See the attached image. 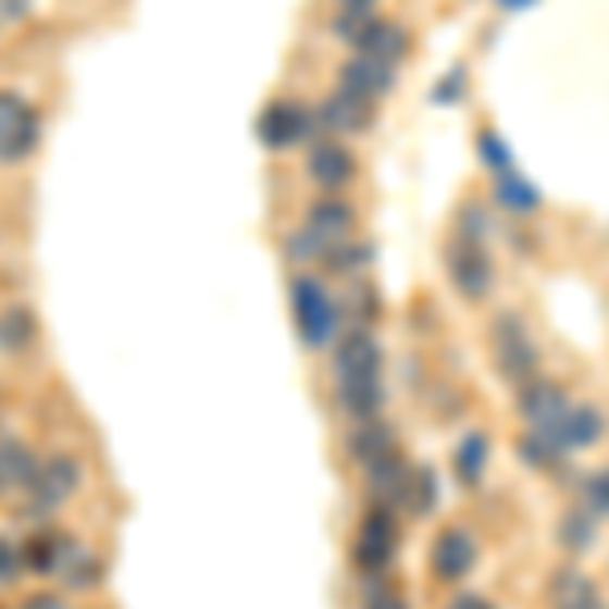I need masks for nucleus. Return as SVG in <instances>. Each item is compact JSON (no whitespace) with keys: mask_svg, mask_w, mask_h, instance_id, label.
Listing matches in <instances>:
<instances>
[{"mask_svg":"<svg viewBox=\"0 0 609 609\" xmlns=\"http://www.w3.org/2000/svg\"><path fill=\"white\" fill-rule=\"evenodd\" d=\"M41 142V119L37 110L13 90H0V163L29 159Z\"/></svg>","mask_w":609,"mask_h":609,"instance_id":"obj_1","label":"nucleus"},{"mask_svg":"<svg viewBox=\"0 0 609 609\" xmlns=\"http://www.w3.org/2000/svg\"><path fill=\"white\" fill-rule=\"evenodd\" d=\"M293 313H297L304 346L330 341V334H334V304H330L325 289H321L313 276H301V281L293 285Z\"/></svg>","mask_w":609,"mask_h":609,"instance_id":"obj_2","label":"nucleus"},{"mask_svg":"<svg viewBox=\"0 0 609 609\" xmlns=\"http://www.w3.org/2000/svg\"><path fill=\"white\" fill-rule=\"evenodd\" d=\"M77 480H82V472H77L74 459H49L46 468L37 472V480L29 484V512L33 517H41V512H53L58 504H65L70 496H74Z\"/></svg>","mask_w":609,"mask_h":609,"instance_id":"obj_3","label":"nucleus"},{"mask_svg":"<svg viewBox=\"0 0 609 609\" xmlns=\"http://www.w3.org/2000/svg\"><path fill=\"white\" fill-rule=\"evenodd\" d=\"M257 130H260V142H264L269 151H281V147H293V142L309 138V130H313V119H309L301 107L273 102V107L260 114Z\"/></svg>","mask_w":609,"mask_h":609,"instance_id":"obj_4","label":"nucleus"},{"mask_svg":"<svg viewBox=\"0 0 609 609\" xmlns=\"http://www.w3.org/2000/svg\"><path fill=\"white\" fill-rule=\"evenodd\" d=\"M447 260H451V281L459 285V293H468V297L487 293V285H492V269H487L484 252H480L472 240L451 244V257Z\"/></svg>","mask_w":609,"mask_h":609,"instance_id":"obj_5","label":"nucleus"},{"mask_svg":"<svg viewBox=\"0 0 609 609\" xmlns=\"http://www.w3.org/2000/svg\"><path fill=\"white\" fill-rule=\"evenodd\" d=\"M337 370H341V386L378 382V346L365 334H350V341L337 353Z\"/></svg>","mask_w":609,"mask_h":609,"instance_id":"obj_6","label":"nucleus"},{"mask_svg":"<svg viewBox=\"0 0 609 609\" xmlns=\"http://www.w3.org/2000/svg\"><path fill=\"white\" fill-rule=\"evenodd\" d=\"M77 548L65 540V536L58 533H37L33 540H25V548H21V561L29 564L33 573H61L65 569V561L74 557Z\"/></svg>","mask_w":609,"mask_h":609,"instance_id":"obj_7","label":"nucleus"},{"mask_svg":"<svg viewBox=\"0 0 609 609\" xmlns=\"http://www.w3.org/2000/svg\"><path fill=\"white\" fill-rule=\"evenodd\" d=\"M390 552H395V524H390L386 512H374V517L365 520L362 540H358V561L365 569H382V564L390 561Z\"/></svg>","mask_w":609,"mask_h":609,"instance_id":"obj_8","label":"nucleus"},{"mask_svg":"<svg viewBox=\"0 0 609 609\" xmlns=\"http://www.w3.org/2000/svg\"><path fill=\"white\" fill-rule=\"evenodd\" d=\"M309 175L321 183V187H341V183H350L353 175V159L337 142H321V147H313V154H309Z\"/></svg>","mask_w":609,"mask_h":609,"instance_id":"obj_9","label":"nucleus"},{"mask_svg":"<svg viewBox=\"0 0 609 609\" xmlns=\"http://www.w3.org/2000/svg\"><path fill=\"white\" fill-rule=\"evenodd\" d=\"M472 564H475V545L463 529L447 533L439 545H435V569H439V577H463Z\"/></svg>","mask_w":609,"mask_h":609,"instance_id":"obj_10","label":"nucleus"},{"mask_svg":"<svg viewBox=\"0 0 609 609\" xmlns=\"http://www.w3.org/2000/svg\"><path fill=\"white\" fill-rule=\"evenodd\" d=\"M500 365L508 378H524L536 370V350L529 346V337L520 334L517 325L508 330V321L500 325Z\"/></svg>","mask_w":609,"mask_h":609,"instance_id":"obj_11","label":"nucleus"},{"mask_svg":"<svg viewBox=\"0 0 609 609\" xmlns=\"http://www.w3.org/2000/svg\"><path fill=\"white\" fill-rule=\"evenodd\" d=\"M33 337H37V321L25 304H9L4 313H0V350L4 353H21L33 346Z\"/></svg>","mask_w":609,"mask_h":609,"instance_id":"obj_12","label":"nucleus"},{"mask_svg":"<svg viewBox=\"0 0 609 609\" xmlns=\"http://www.w3.org/2000/svg\"><path fill=\"white\" fill-rule=\"evenodd\" d=\"M341 77H346V90L365 98V102L390 86V70H386V61H378V58H358L353 65H346Z\"/></svg>","mask_w":609,"mask_h":609,"instance_id":"obj_13","label":"nucleus"},{"mask_svg":"<svg viewBox=\"0 0 609 609\" xmlns=\"http://www.w3.org/2000/svg\"><path fill=\"white\" fill-rule=\"evenodd\" d=\"M37 472L41 468H37V459H33V451L25 443H13V439L0 443V480H9V484H33Z\"/></svg>","mask_w":609,"mask_h":609,"instance_id":"obj_14","label":"nucleus"},{"mask_svg":"<svg viewBox=\"0 0 609 609\" xmlns=\"http://www.w3.org/2000/svg\"><path fill=\"white\" fill-rule=\"evenodd\" d=\"M358 46L365 49V58H398L402 49H407V37H402V29H395V25H378V21H370L362 29V37H358Z\"/></svg>","mask_w":609,"mask_h":609,"instance_id":"obj_15","label":"nucleus"},{"mask_svg":"<svg viewBox=\"0 0 609 609\" xmlns=\"http://www.w3.org/2000/svg\"><path fill=\"white\" fill-rule=\"evenodd\" d=\"M309 228L318 232L325 244H341L337 236L350 232V208L346 203H318L313 215H309Z\"/></svg>","mask_w":609,"mask_h":609,"instance_id":"obj_16","label":"nucleus"},{"mask_svg":"<svg viewBox=\"0 0 609 609\" xmlns=\"http://www.w3.org/2000/svg\"><path fill=\"white\" fill-rule=\"evenodd\" d=\"M597 435H601V419H597L589 407H577L561 426V443H581V447H585V443H594Z\"/></svg>","mask_w":609,"mask_h":609,"instance_id":"obj_17","label":"nucleus"},{"mask_svg":"<svg viewBox=\"0 0 609 609\" xmlns=\"http://www.w3.org/2000/svg\"><path fill=\"white\" fill-rule=\"evenodd\" d=\"M98 577H102V564L94 561V557H86V552H74V557L65 561V569H61V581H65L70 589H90Z\"/></svg>","mask_w":609,"mask_h":609,"instance_id":"obj_18","label":"nucleus"},{"mask_svg":"<svg viewBox=\"0 0 609 609\" xmlns=\"http://www.w3.org/2000/svg\"><path fill=\"white\" fill-rule=\"evenodd\" d=\"M500 199L508 203V212H533L536 208V196L517 175H500Z\"/></svg>","mask_w":609,"mask_h":609,"instance_id":"obj_19","label":"nucleus"},{"mask_svg":"<svg viewBox=\"0 0 609 609\" xmlns=\"http://www.w3.org/2000/svg\"><path fill=\"white\" fill-rule=\"evenodd\" d=\"M390 447V439H386V431H362L358 439H353V456L365 459V463H374V459H382V451Z\"/></svg>","mask_w":609,"mask_h":609,"instance_id":"obj_20","label":"nucleus"},{"mask_svg":"<svg viewBox=\"0 0 609 609\" xmlns=\"http://www.w3.org/2000/svg\"><path fill=\"white\" fill-rule=\"evenodd\" d=\"M480 463H484V439L472 435V439L463 443V451H459V475L472 484L475 475H480Z\"/></svg>","mask_w":609,"mask_h":609,"instance_id":"obj_21","label":"nucleus"},{"mask_svg":"<svg viewBox=\"0 0 609 609\" xmlns=\"http://www.w3.org/2000/svg\"><path fill=\"white\" fill-rule=\"evenodd\" d=\"M21 564H25L21 561V552H16L9 540H0V585H9V581L21 573Z\"/></svg>","mask_w":609,"mask_h":609,"instance_id":"obj_22","label":"nucleus"},{"mask_svg":"<svg viewBox=\"0 0 609 609\" xmlns=\"http://www.w3.org/2000/svg\"><path fill=\"white\" fill-rule=\"evenodd\" d=\"M589 496H594L601 508H609V472L606 475H597L594 480V487H589Z\"/></svg>","mask_w":609,"mask_h":609,"instance_id":"obj_23","label":"nucleus"},{"mask_svg":"<svg viewBox=\"0 0 609 609\" xmlns=\"http://www.w3.org/2000/svg\"><path fill=\"white\" fill-rule=\"evenodd\" d=\"M0 9H4L9 21H21V16L29 13V0H0Z\"/></svg>","mask_w":609,"mask_h":609,"instance_id":"obj_24","label":"nucleus"},{"mask_svg":"<svg viewBox=\"0 0 609 609\" xmlns=\"http://www.w3.org/2000/svg\"><path fill=\"white\" fill-rule=\"evenodd\" d=\"M25 609H65V601L53 594H41V597H33V601H25Z\"/></svg>","mask_w":609,"mask_h":609,"instance_id":"obj_25","label":"nucleus"},{"mask_svg":"<svg viewBox=\"0 0 609 609\" xmlns=\"http://www.w3.org/2000/svg\"><path fill=\"white\" fill-rule=\"evenodd\" d=\"M451 609H492V606H487V601H480V597H459Z\"/></svg>","mask_w":609,"mask_h":609,"instance_id":"obj_26","label":"nucleus"},{"mask_svg":"<svg viewBox=\"0 0 609 609\" xmlns=\"http://www.w3.org/2000/svg\"><path fill=\"white\" fill-rule=\"evenodd\" d=\"M370 609H407V606H402L398 597H378V601H374Z\"/></svg>","mask_w":609,"mask_h":609,"instance_id":"obj_27","label":"nucleus"},{"mask_svg":"<svg viewBox=\"0 0 609 609\" xmlns=\"http://www.w3.org/2000/svg\"><path fill=\"white\" fill-rule=\"evenodd\" d=\"M581 609H594V601H581Z\"/></svg>","mask_w":609,"mask_h":609,"instance_id":"obj_28","label":"nucleus"}]
</instances>
